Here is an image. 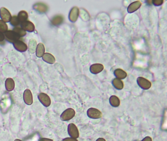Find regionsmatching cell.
I'll return each instance as SVG.
<instances>
[{
  "label": "cell",
  "instance_id": "cell-7",
  "mask_svg": "<svg viewBox=\"0 0 167 141\" xmlns=\"http://www.w3.org/2000/svg\"><path fill=\"white\" fill-rule=\"evenodd\" d=\"M12 16L10 11L6 7H2L0 8V18L4 22H9Z\"/></svg>",
  "mask_w": 167,
  "mask_h": 141
},
{
  "label": "cell",
  "instance_id": "cell-23",
  "mask_svg": "<svg viewBox=\"0 0 167 141\" xmlns=\"http://www.w3.org/2000/svg\"><path fill=\"white\" fill-rule=\"evenodd\" d=\"M37 42L33 39H30L29 42V51L31 53H34L36 52L37 48Z\"/></svg>",
  "mask_w": 167,
  "mask_h": 141
},
{
  "label": "cell",
  "instance_id": "cell-13",
  "mask_svg": "<svg viewBox=\"0 0 167 141\" xmlns=\"http://www.w3.org/2000/svg\"><path fill=\"white\" fill-rule=\"evenodd\" d=\"M104 66L102 64H94L92 65L90 67V71L93 74H98L103 71Z\"/></svg>",
  "mask_w": 167,
  "mask_h": 141
},
{
  "label": "cell",
  "instance_id": "cell-33",
  "mask_svg": "<svg viewBox=\"0 0 167 141\" xmlns=\"http://www.w3.org/2000/svg\"><path fill=\"white\" fill-rule=\"evenodd\" d=\"M15 141H23L22 140H20V139H16L15 140Z\"/></svg>",
  "mask_w": 167,
  "mask_h": 141
},
{
  "label": "cell",
  "instance_id": "cell-17",
  "mask_svg": "<svg viewBox=\"0 0 167 141\" xmlns=\"http://www.w3.org/2000/svg\"><path fill=\"white\" fill-rule=\"evenodd\" d=\"M42 59L44 61L49 64H53L56 62V58L53 55L50 53H45L42 56Z\"/></svg>",
  "mask_w": 167,
  "mask_h": 141
},
{
  "label": "cell",
  "instance_id": "cell-5",
  "mask_svg": "<svg viewBox=\"0 0 167 141\" xmlns=\"http://www.w3.org/2000/svg\"><path fill=\"white\" fill-rule=\"evenodd\" d=\"M137 82L139 86L144 90H148L152 86V83L151 82L144 77H138Z\"/></svg>",
  "mask_w": 167,
  "mask_h": 141
},
{
  "label": "cell",
  "instance_id": "cell-32",
  "mask_svg": "<svg viewBox=\"0 0 167 141\" xmlns=\"http://www.w3.org/2000/svg\"><path fill=\"white\" fill-rule=\"evenodd\" d=\"M96 141H106V140L103 138H99L98 139H97Z\"/></svg>",
  "mask_w": 167,
  "mask_h": 141
},
{
  "label": "cell",
  "instance_id": "cell-2",
  "mask_svg": "<svg viewBox=\"0 0 167 141\" xmlns=\"http://www.w3.org/2000/svg\"><path fill=\"white\" fill-rule=\"evenodd\" d=\"M67 131L70 137L77 139L80 137V132L78 128L74 123H71L68 125Z\"/></svg>",
  "mask_w": 167,
  "mask_h": 141
},
{
  "label": "cell",
  "instance_id": "cell-8",
  "mask_svg": "<svg viewBox=\"0 0 167 141\" xmlns=\"http://www.w3.org/2000/svg\"><path fill=\"white\" fill-rule=\"evenodd\" d=\"M23 100L24 102L29 106L33 103V96L30 89H27L25 90L23 94Z\"/></svg>",
  "mask_w": 167,
  "mask_h": 141
},
{
  "label": "cell",
  "instance_id": "cell-11",
  "mask_svg": "<svg viewBox=\"0 0 167 141\" xmlns=\"http://www.w3.org/2000/svg\"><path fill=\"white\" fill-rule=\"evenodd\" d=\"M33 8L35 10L40 13H46L48 10L47 5L43 2H37L33 5Z\"/></svg>",
  "mask_w": 167,
  "mask_h": 141
},
{
  "label": "cell",
  "instance_id": "cell-19",
  "mask_svg": "<svg viewBox=\"0 0 167 141\" xmlns=\"http://www.w3.org/2000/svg\"><path fill=\"white\" fill-rule=\"evenodd\" d=\"M114 75L117 78L120 80H123L127 77V73L124 70L121 69H117L114 72Z\"/></svg>",
  "mask_w": 167,
  "mask_h": 141
},
{
  "label": "cell",
  "instance_id": "cell-30",
  "mask_svg": "<svg viewBox=\"0 0 167 141\" xmlns=\"http://www.w3.org/2000/svg\"><path fill=\"white\" fill-rule=\"evenodd\" d=\"M38 141H53V140L47 138H41L38 140Z\"/></svg>",
  "mask_w": 167,
  "mask_h": 141
},
{
  "label": "cell",
  "instance_id": "cell-16",
  "mask_svg": "<svg viewBox=\"0 0 167 141\" xmlns=\"http://www.w3.org/2000/svg\"><path fill=\"white\" fill-rule=\"evenodd\" d=\"M5 87L7 91H13L15 88V82L11 78H8L5 81Z\"/></svg>",
  "mask_w": 167,
  "mask_h": 141
},
{
  "label": "cell",
  "instance_id": "cell-15",
  "mask_svg": "<svg viewBox=\"0 0 167 141\" xmlns=\"http://www.w3.org/2000/svg\"><path fill=\"white\" fill-rule=\"evenodd\" d=\"M64 20V17L63 16L61 15H56L51 19V24L54 26H58L63 23Z\"/></svg>",
  "mask_w": 167,
  "mask_h": 141
},
{
  "label": "cell",
  "instance_id": "cell-10",
  "mask_svg": "<svg viewBox=\"0 0 167 141\" xmlns=\"http://www.w3.org/2000/svg\"><path fill=\"white\" fill-rule=\"evenodd\" d=\"M13 44L15 49L20 52H25L27 50V45L22 41L19 40Z\"/></svg>",
  "mask_w": 167,
  "mask_h": 141
},
{
  "label": "cell",
  "instance_id": "cell-26",
  "mask_svg": "<svg viewBox=\"0 0 167 141\" xmlns=\"http://www.w3.org/2000/svg\"><path fill=\"white\" fill-rule=\"evenodd\" d=\"M8 31V26L6 23L0 20V32L5 33Z\"/></svg>",
  "mask_w": 167,
  "mask_h": 141
},
{
  "label": "cell",
  "instance_id": "cell-24",
  "mask_svg": "<svg viewBox=\"0 0 167 141\" xmlns=\"http://www.w3.org/2000/svg\"><path fill=\"white\" fill-rule=\"evenodd\" d=\"M13 31L16 33L20 37H23L26 35V31H24L22 28H21V27H15L13 29Z\"/></svg>",
  "mask_w": 167,
  "mask_h": 141
},
{
  "label": "cell",
  "instance_id": "cell-14",
  "mask_svg": "<svg viewBox=\"0 0 167 141\" xmlns=\"http://www.w3.org/2000/svg\"><path fill=\"white\" fill-rule=\"evenodd\" d=\"M142 3L139 1L134 2H132L127 7V12L129 13H133L137 10L139 8L141 7Z\"/></svg>",
  "mask_w": 167,
  "mask_h": 141
},
{
  "label": "cell",
  "instance_id": "cell-6",
  "mask_svg": "<svg viewBox=\"0 0 167 141\" xmlns=\"http://www.w3.org/2000/svg\"><path fill=\"white\" fill-rule=\"evenodd\" d=\"M38 98L40 102L45 107L50 106L51 104V100L50 97L44 93H40L38 95Z\"/></svg>",
  "mask_w": 167,
  "mask_h": 141
},
{
  "label": "cell",
  "instance_id": "cell-22",
  "mask_svg": "<svg viewBox=\"0 0 167 141\" xmlns=\"http://www.w3.org/2000/svg\"><path fill=\"white\" fill-rule=\"evenodd\" d=\"M28 17H29L28 13L25 10H22L20 11L18 13V16H17V17L19 19V21L20 22V24L22 23L27 21Z\"/></svg>",
  "mask_w": 167,
  "mask_h": 141
},
{
  "label": "cell",
  "instance_id": "cell-18",
  "mask_svg": "<svg viewBox=\"0 0 167 141\" xmlns=\"http://www.w3.org/2000/svg\"><path fill=\"white\" fill-rule=\"evenodd\" d=\"M112 83L113 86L115 87V89H117V90H122L124 87L123 81L122 80L117 78H114V80H113Z\"/></svg>",
  "mask_w": 167,
  "mask_h": 141
},
{
  "label": "cell",
  "instance_id": "cell-12",
  "mask_svg": "<svg viewBox=\"0 0 167 141\" xmlns=\"http://www.w3.org/2000/svg\"><path fill=\"white\" fill-rule=\"evenodd\" d=\"M21 27L25 31H27L28 32H33L35 30V25L33 23L29 21H26L24 22L21 23Z\"/></svg>",
  "mask_w": 167,
  "mask_h": 141
},
{
  "label": "cell",
  "instance_id": "cell-21",
  "mask_svg": "<svg viewBox=\"0 0 167 141\" xmlns=\"http://www.w3.org/2000/svg\"><path fill=\"white\" fill-rule=\"evenodd\" d=\"M109 103L112 106L117 107L120 105V100L118 97L116 96H112L109 98Z\"/></svg>",
  "mask_w": 167,
  "mask_h": 141
},
{
  "label": "cell",
  "instance_id": "cell-31",
  "mask_svg": "<svg viewBox=\"0 0 167 141\" xmlns=\"http://www.w3.org/2000/svg\"><path fill=\"white\" fill-rule=\"evenodd\" d=\"M141 141H152V139L150 136H146L141 140Z\"/></svg>",
  "mask_w": 167,
  "mask_h": 141
},
{
  "label": "cell",
  "instance_id": "cell-4",
  "mask_svg": "<svg viewBox=\"0 0 167 141\" xmlns=\"http://www.w3.org/2000/svg\"><path fill=\"white\" fill-rule=\"evenodd\" d=\"M87 115L91 119H100L102 116V112L95 108H90L87 111Z\"/></svg>",
  "mask_w": 167,
  "mask_h": 141
},
{
  "label": "cell",
  "instance_id": "cell-29",
  "mask_svg": "<svg viewBox=\"0 0 167 141\" xmlns=\"http://www.w3.org/2000/svg\"><path fill=\"white\" fill-rule=\"evenodd\" d=\"M5 37L4 33L0 32V42L4 41L5 40Z\"/></svg>",
  "mask_w": 167,
  "mask_h": 141
},
{
  "label": "cell",
  "instance_id": "cell-25",
  "mask_svg": "<svg viewBox=\"0 0 167 141\" xmlns=\"http://www.w3.org/2000/svg\"><path fill=\"white\" fill-rule=\"evenodd\" d=\"M11 25L14 27H17V26L20 24V22L19 21L17 16L14 15L11 18L10 21Z\"/></svg>",
  "mask_w": 167,
  "mask_h": 141
},
{
  "label": "cell",
  "instance_id": "cell-1",
  "mask_svg": "<svg viewBox=\"0 0 167 141\" xmlns=\"http://www.w3.org/2000/svg\"><path fill=\"white\" fill-rule=\"evenodd\" d=\"M76 115V112L75 110L72 108H68L64 111L61 114V121L64 122L69 121L72 120Z\"/></svg>",
  "mask_w": 167,
  "mask_h": 141
},
{
  "label": "cell",
  "instance_id": "cell-9",
  "mask_svg": "<svg viewBox=\"0 0 167 141\" xmlns=\"http://www.w3.org/2000/svg\"><path fill=\"white\" fill-rule=\"evenodd\" d=\"M80 14V10L77 6H74L70 10L69 19L71 22H75L77 21Z\"/></svg>",
  "mask_w": 167,
  "mask_h": 141
},
{
  "label": "cell",
  "instance_id": "cell-27",
  "mask_svg": "<svg viewBox=\"0 0 167 141\" xmlns=\"http://www.w3.org/2000/svg\"><path fill=\"white\" fill-rule=\"evenodd\" d=\"M164 1L163 0H153L152 1V4H153L155 6H160L162 5Z\"/></svg>",
  "mask_w": 167,
  "mask_h": 141
},
{
  "label": "cell",
  "instance_id": "cell-28",
  "mask_svg": "<svg viewBox=\"0 0 167 141\" xmlns=\"http://www.w3.org/2000/svg\"><path fill=\"white\" fill-rule=\"evenodd\" d=\"M62 141H78L77 139H75L71 137H67L64 138Z\"/></svg>",
  "mask_w": 167,
  "mask_h": 141
},
{
  "label": "cell",
  "instance_id": "cell-20",
  "mask_svg": "<svg viewBox=\"0 0 167 141\" xmlns=\"http://www.w3.org/2000/svg\"><path fill=\"white\" fill-rule=\"evenodd\" d=\"M45 46L42 43H39L36 49V55L38 57H41L45 53Z\"/></svg>",
  "mask_w": 167,
  "mask_h": 141
},
{
  "label": "cell",
  "instance_id": "cell-3",
  "mask_svg": "<svg viewBox=\"0 0 167 141\" xmlns=\"http://www.w3.org/2000/svg\"><path fill=\"white\" fill-rule=\"evenodd\" d=\"M4 35L6 40L10 43H14L17 41L19 40L21 38L15 31L10 30L6 31V32H5Z\"/></svg>",
  "mask_w": 167,
  "mask_h": 141
}]
</instances>
